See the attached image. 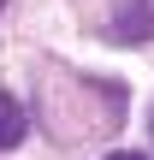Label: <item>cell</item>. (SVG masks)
<instances>
[{"instance_id":"cell-1","label":"cell","mask_w":154,"mask_h":160,"mask_svg":"<svg viewBox=\"0 0 154 160\" xmlns=\"http://www.w3.org/2000/svg\"><path fill=\"white\" fill-rule=\"evenodd\" d=\"M113 42H148L154 36V12L142 6V0H119V12H113Z\"/></svg>"},{"instance_id":"cell-2","label":"cell","mask_w":154,"mask_h":160,"mask_svg":"<svg viewBox=\"0 0 154 160\" xmlns=\"http://www.w3.org/2000/svg\"><path fill=\"white\" fill-rule=\"evenodd\" d=\"M24 137H30V113H24L6 89H0V154H6V148H18Z\"/></svg>"},{"instance_id":"cell-3","label":"cell","mask_w":154,"mask_h":160,"mask_svg":"<svg viewBox=\"0 0 154 160\" xmlns=\"http://www.w3.org/2000/svg\"><path fill=\"white\" fill-rule=\"evenodd\" d=\"M107 160H148V154H137V148H119V154H107Z\"/></svg>"},{"instance_id":"cell-4","label":"cell","mask_w":154,"mask_h":160,"mask_svg":"<svg viewBox=\"0 0 154 160\" xmlns=\"http://www.w3.org/2000/svg\"><path fill=\"white\" fill-rule=\"evenodd\" d=\"M0 6H6V0H0Z\"/></svg>"}]
</instances>
